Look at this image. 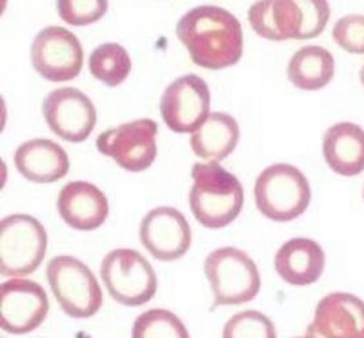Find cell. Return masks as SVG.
<instances>
[{
    "label": "cell",
    "instance_id": "obj_1",
    "mask_svg": "<svg viewBox=\"0 0 364 338\" xmlns=\"http://www.w3.org/2000/svg\"><path fill=\"white\" fill-rule=\"evenodd\" d=\"M176 35L191 61L203 69L220 70L239 63L243 55V31L230 11L198 6L177 23Z\"/></svg>",
    "mask_w": 364,
    "mask_h": 338
},
{
    "label": "cell",
    "instance_id": "obj_2",
    "mask_svg": "<svg viewBox=\"0 0 364 338\" xmlns=\"http://www.w3.org/2000/svg\"><path fill=\"white\" fill-rule=\"evenodd\" d=\"M191 179V213L202 226L225 228L235 221L245 204V191L237 176L217 162H209L193 165Z\"/></svg>",
    "mask_w": 364,
    "mask_h": 338
},
{
    "label": "cell",
    "instance_id": "obj_3",
    "mask_svg": "<svg viewBox=\"0 0 364 338\" xmlns=\"http://www.w3.org/2000/svg\"><path fill=\"white\" fill-rule=\"evenodd\" d=\"M321 20L319 0H257L248 9L256 35L271 41L310 40Z\"/></svg>",
    "mask_w": 364,
    "mask_h": 338
},
{
    "label": "cell",
    "instance_id": "obj_4",
    "mask_svg": "<svg viewBox=\"0 0 364 338\" xmlns=\"http://www.w3.org/2000/svg\"><path fill=\"white\" fill-rule=\"evenodd\" d=\"M310 199L309 183L294 165H271L256 180V206L274 222L296 220L308 209Z\"/></svg>",
    "mask_w": 364,
    "mask_h": 338
},
{
    "label": "cell",
    "instance_id": "obj_5",
    "mask_svg": "<svg viewBox=\"0 0 364 338\" xmlns=\"http://www.w3.org/2000/svg\"><path fill=\"white\" fill-rule=\"evenodd\" d=\"M205 275L214 293L213 310L251 302L262 285L255 262L237 247H222L209 254Z\"/></svg>",
    "mask_w": 364,
    "mask_h": 338
},
{
    "label": "cell",
    "instance_id": "obj_6",
    "mask_svg": "<svg viewBox=\"0 0 364 338\" xmlns=\"http://www.w3.org/2000/svg\"><path fill=\"white\" fill-rule=\"evenodd\" d=\"M46 279L63 311L89 319L100 311L103 295L90 268L74 256H55L46 265Z\"/></svg>",
    "mask_w": 364,
    "mask_h": 338
},
{
    "label": "cell",
    "instance_id": "obj_7",
    "mask_svg": "<svg viewBox=\"0 0 364 338\" xmlns=\"http://www.w3.org/2000/svg\"><path fill=\"white\" fill-rule=\"evenodd\" d=\"M48 234L40 221L27 214H14L0 223L1 276L33 274L43 263Z\"/></svg>",
    "mask_w": 364,
    "mask_h": 338
},
{
    "label": "cell",
    "instance_id": "obj_8",
    "mask_svg": "<svg viewBox=\"0 0 364 338\" xmlns=\"http://www.w3.org/2000/svg\"><path fill=\"white\" fill-rule=\"evenodd\" d=\"M100 278L109 296L126 307L151 302L157 291L155 270L140 253L117 248L100 265Z\"/></svg>",
    "mask_w": 364,
    "mask_h": 338
},
{
    "label": "cell",
    "instance_id": "obj_9",
    "mask_svg": "<svg viewBox=\"0 0 364 338\" xmlns=\"http://www.w3.org/2000/svg\"><path fill=\"white\" fill-rule=\"evenodd\" d=\"M157 131L155 120L137 119L102 132L97 137V148L128 172H143L155 162Z\"/></svg>",
    "mask_w": 364,
    "mask_h": 338
},
{
    "label": "cell",
    "instance_id": "obj_10",
    "mask_svg": "<svg viewBox=\"0 0 364 338\" xmlns=\"http://www.w3.org/2000/svg\"><path fill=\"white\" fill-rule=\"evenodd\" d=\"M31 57L37 73L50 83L70 81L82 70V46L64 27L52 26L40 31L31 48Z\"/></svg>",
    "mask_w": 364,
    "mask_h": 338
},
{
    "label": "cell",
    "instance_id": "obj_11",
    "mask_svg": "<svg viewBox=\"0 0 364 338\" xmlns=\"http://www.w3.org/2000/svg\"><path fill=\"white\" fill-rule=\"evenodd\" d=\"M209 86L196 74L183 75L171 83L160 103L166 127L178 134L196 131L209 117Z\"/></svg>",
    "mask_w": 364,
    "mask_h": 338
},
{
    "label": "cell",
    "instance_id": "obj_12",
    "mask_svg": "<svg viewBox=\"0 0 364 338\" xmlns=\"http://www.w3.org/2000/svg\"><path fill=\"white\" fill-rule=\"evenodd\" d=\"M49 311L46 290L28 279H12L0 285V325L11 334L38 328Z\"/></svg>",
    "mask_w": 364,
    "mask_h": 338
},
{
    "label": "cell",
    "instance_id": "obj_13",
    "mask_svg": "<svg viewBox=\"0 0 364 338\" xmlns=\"http://www.w3.org/2000/svg\"><path fill=\"white\" fill-rule=\"evenodd\" d=\"M43 112L55 135L72 143L85 142L97 125L94 103L75 88H61L48 94Z\"/></svg>",
    "mask_w": 364,
    "mask_h": 338
},
{
    "label": "cell",
    "instance_id": "obj_14",
    "mask_svg": "<svg viewBox=\"0 0 364 338\" xmlns=\"http://www.w3.org/2000/svg\"><path fill=\"white\" fill-rule=\"evenodd\" d=\"M140 239L157 260L173 262L191 248V225L181 211L160 206L149 211L141 221Z\"/></svg>",
    "mask_w": 364,
    "mask_h": 338
},
{
    "label": "cell",
    "instance_id": "obj_15",
    "mask_svg": "<svg viewBox=\"0 0 364 338\" xmlns=\"http://www.w3.org/2000/svg\"><path fill=\"white\" fill-rule=\"evenodd\" d=\"M308 337L364 338V302L355 295L330 293L317 305Z\"/></svg>",
    "mask_w": 364,
    "mask_h": 338
},
{
    "label": "cell",
    "instance_id": "obj_16",
    "mask_svg": "<svg viewBox=\"0 0 364 338\" xmlns=\"http://www.w3.org/2000/svg\"><path fill=\"white\" fill-rule=\"evenodd\" d=\"M61 218L72 228L91 231L109 217V201L98 186L86 181L68 183L58 194Z\"/></svg>",
    "mask_w": 364,
    "mask_h": 338
},
{
    "label": "cell",
    "instance_id": "obj_17",
    "mask_svg": "<svg viewBox=\"0 0 364 338\" xmlns=\"http://www.w3.org/2000/svg\"><path fill=\"white\" fill-rule=\"evenodd\" d=\"M14 160L18 172L32 183H55L68 174L70 167L64 148L49 139H32L23 143Z\"/></svg>",
    "mask_w": 364,
    "mask_h": 338
},
{
    "label": "cell",
    "instance_id": "obj_18",
    "mask_svg": "<svg viewBox=\"0 0 364 338\" xmlns=\"http://www.w3.org/2000/svg\"><path fill=\"white\" fill-rule=\"evenodd\" d=\"M325 253L309 238H293L274 256V268L282 280L291 285L316 283L325 268Z\"/></svg>",
    "mask_w": 364,
    "mask_h": 338
},
{
    "label": "cell",
    "instance_id": "obj_19",
    "mask_svg": "<svg viewBox=\"0 0 364 338\" xmlns=\"http://www.w3.org/2000/svg\"><path fill=\"white\" fill-rule=\"evenodd\" d=\"M323 156L331 171L353 177L364 171V130L351 122L328 128L323 137Z\"/></svg>",
    "mask_w": 364,
    "mask_h": 338
},
{
    "label": "cell",
    "instance_id": "obj_20",
    "mask_svg": "<svg viewBox=\"0 0 364 338\" xmlns=\"http://www.w3.org/2000/svg\"><path fill=\"white\" fill-rule=\"evenodd\" d=\"M240 137L235 118L225 112H211L191 137L193 152L206 162H222L234 152Z\"/></svg>",
    "mask_w": 364,
    "mask_h": 338
},
{
    "label": "cell",
    "instance_id": "obj_21",
    "mask_svg": "<svg viewBox=\"0 0 364 338\" xmlns=\"http://www.w3.org/2000/svg\"><path fill=\"white\" fill-rule=\"evenodd\" d=\"M336 73V60L326 48L306 46L291 56L287 74L293 86L306 92L326 88Z\"/></svg>",
    "mask_w": 364,
    "mask_h": 338
},
{
    "label": "cell",
    "instance_id": "obj_22",
    "mask_svg": "<svg viewBox=\"0 0 364 338\" xmlns=\"http://www.w3.org/2000/svg\"><path fill=\"white\" fill-rule=\"evenodd\" d=\"M89 69L100 83L109 88H117L127 80L132 63L123 46L117 43H105L92 51L89 58Z\"/></svg>",
    "mask_w": 364,
    "mask_h": 338
},
{
    "label": "cell",
    "instance_id": "obj_23",
    "mask_svg": "<svg viewBox=\"0 0 364 338\" xmlns=\"http://www.w3.org/2000/svg\"><path fill=\"white\" fill-rule=\"evenodd\" d=\"M132 337L188 338L189 333L182 321L172 312L151 310L137 317L132 328Z\"/></svg>",
    "mask_w": 364,
    "mask_h": 338
},
{
    "label": "cell",
    "instance_id": "obj_24",
    "mask_svg": "<svg viewBox=\"0 0 364 338\" xmlns=\"http://www.w3.org/2000/svg\"><path fill=\"white\" fill-rule=\"evenodd\" d=\"M225 338H274L276 330L272 321L257 311L237 313L225 325Z\"/></svg>",
    "mask_w": 364,
    "mask_h": 338
},
{
    "label": "cell",
    "instance_id": "obj_25",
    "mask_svg": "<svg viewBox=\"0 0 364 338\" xmlns=\"http://www.w3.org/2000/svg\"><path fill=\"white\" fill-rule=\"evenodd\" d=\"M60 18L74 27L97 23L109 9V0H57Z\"/></svg>",
    "mask_w": 364,
    "mask_h": 338
},
{
    "label": "cell",
    "instance_id": "obj_26",
    "mask_svg": "<svg viewBox=\"0 0 364 338\" xmlns=\"http://www.w3.org/2000/svg\"><path fill=\"white\" fill-rule=\"evenodd\" d=\"M333 38L348 53L364 55V15L351 14L339 19L333 28Z\"/></svg>",
    "mask_w": 364,
    "mask_h": 338
},
{
    "label": "cell",
    "instance_id": "obj_27",
    "mask_svg": "<svg viewBox=\"0 0 364 338\" xmlns=\"http://www.w3.org/2000/svg\"><path fill=\"white\" fill-rule=\"evenodd\" d=\"M360 83H363V86H364V65H363V68H362V69H360Z\"/></svg>",
    "mask_w": 364,
    "mask_h": 338
},
{
    "label": "cell",
    "instance_id": "obj_28",
    "mask_svg": "<svg viewBox=\"0 0 364 338\" xmlns=\"http://www.w3.org/2000/svg\"><path fill=\"white\" fill-rule=\"evenodd\" d=\"M363 196H364V189H363Z\"/></svg>",
    "mask_w": 364,
    "mask_h": 338
}]
</instances>
